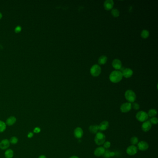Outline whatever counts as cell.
Listing matches in <instances>:
<instances>
[{"label":"cell","mask_w":158,"mask_h":158,"mask_svg":"<svg viewBox=\"0 0 158 158\" xmlns=\"http://www.w3.org/2000/svg\"><path fill=\"white\" fill-rule=\"evenodd\" d=\"M122 77L123 76L121 72L118 70H114L110 74V80L113 83H117L121 81Z\"/></svg>","instance_id":"obj_1"},{"label":"cell","mask_w":158,"mask_h":158,"mask_svg":"<svg viewBox=\"0 0 158 158\" xmlns=\"http://www.w3.org/2000/svg\"><path fill=\"white\" fill-rule=\"evenodd\" d=\"M105 139L106 137L104 134L103 133L98 132L96 134L94 140L96 145L100 146L103 145V144L105 141Z\"/></svg>","instance_id":"obj_2"},{"label":"cell","mask_w":158,"mask_h":158,"mask_svg":"<svg viewBox=\"0 0 158 158\" xmlns=\"http://www.w3.org/2000/svg\"><path fill=\"white\" fill-rule=\"evenodd\" d=\"M125 98L129 103H134L136 98V94L132 90H128L125 93Z\"/></svg>","instance_id":"obj_3"},{"label":"cell","mask_w":158,"mask_h":158,"mask_svg":"<svg viewBox=\"0 0 158 158\" xmlns=\"http://www.w3.org/2000/svg\"><path fill=\"white\" fill-rule=\"evenodd\" d=\"M135 117L138 121L142 122L147 121L148 118L147 113L144 111H140L137 112Z\"/></svg>","instance_id":"obj_4"},{"label":"cell","mask_w":158,"mask_h":158,"mask_svg":"<svg viewBox=\"0 0 158 158\" xmlns=\"http://www.w3.org/2000/svg\"><path fill=\"white\" fill-rule=\"evenodd\" d=\"M90 72L93 77H97L101 73V68L97 65H95L91 67L90 70Z\"/></svg>","instance_id":"obj_5"},{"label":"cell","mask_w":158,"mask_h":158,"mask_svg":"<svg viewBox=\"0 0 158 158\" xmlns=\"http://www.w3.org/2000/svg\"><path fill=\"white\" fill-rule=\"evenodd\" d=\"M138 148L135 145H131L127 148L126 153L128 155L130 156H133L136 155L138 152Z\"/></svg>","instance_id":"obj_6"},{"label":"cell","mask_w":158,"mask_h":158,"mask_svg":"<svg viewBox=\"0 0 158 158\" xmlns=\"http://www.w3.org/2000/svg\"><path fill=\"white\" fill-rule=\"evenodd\" d=\"M132 105L130 103H123L120 107V110L122 113H127L131 110Z\"/></svg>","instance_id":"obj_7"},{"label":"cell","mask_w":158,"mask_h":158,"mask_svg":"<svg viewBox=\"0 0 158 158\" xmlns=\"http://www.w3.org/2000/svg\"><path fill=\"white\" fill-rule=\"evenodd\" d=\"M137 148L141 151L147 150L149 147V145L145 141H140L137 144Z\"/></svg>","instance_id":"obj_8"},{"label":"cell","mask_w":158,"mask_h":158,"mask_svg":"<svg viewBox=\"0 0 158 158\" xmlns=\"http://www.w3.org/2000/svg\"><path fill=\"white\" fill-rule=\"evenodd\" d=\"M73 134L74 135L76 138L79 139L83 136L84 131L80 127H77L75 129Z\"/></svg>","instance_id":"obj_9"},{"label":"cell","mask_w":158,"mask_h":158,"mask_svg":"<svg viewBox=\"0 0 158 158\" xmlns=\"http://www.w3.org/2000/svg\"><path fill=\"white\" fill-rule=\"evenodd\" d=\"M152 124L149 121H144L141 125V129L142 131L145 132L149 131L152 128Z\"/></svg>","instance_id":"obj_10"},{"label":"cell","mask_w":158,"mask_h":158,"mask_svg":"<svg viewBox=\"0 0 158 158\" xmlns=\"http://www.w3.org/2000/svg\"><path fill=\"white\" fill-rule=\"evenodd\" d=\"M105 149L103 147H97L95 150L94 154L96 157H100L103 156L105 153Z\"/></svg>","instance_id":"obj_11"},{"label":"cell","mask_w":158,"mask_h":158,"mask_svg":"<svg viewBox=\"0 0 158 158\" xmlns=\"http://www.w3.org/2000/svg\"><path fill=\"white\" fill-rule=\"evenodd\" d=\"M114 1L112 0H107L104 3V7L105 10H110L114 6Z\"/></svg>","instance_id":"obj_12"},{"label":"cell","mask_w":158,"mask_h":158,"mask_svg":"<svg viewBox=\"0 0 158 158\" xmlns=\"http://www.w3.org/2000/svg\"><path fill=\"white\" fill-rule=\"evenodd\" d=\"M10 146V142L8 140L6 139L2 140L0 142V148L2 150H5L7 149Z\"/></svg>","instance_id":"obj_13"},{"label":"cell","mask_w":158,"mask_h":158,"mask_svg":"<svg viewBox=\"0 0 158 158\" xmlns=\"http://www.w3.org/2000/svg\"><path fill=\"white\" fill-rule=\"evenodd\" d=\"M122 75V76L126 78H129L131 77L133 75V71L132 70L129 68H126L124 70H123Z\"/></svg>","instance_id":"obj_14"},{"label":"cell","mask_w":158,"mask_h":158,"mask_svg":"<svg viewBox=\"0 0 158 158\" xmlns=\"http://www.w3.org/2000/svg\"><path fill=\"white\" fill-rule=\"evenodd\" d=\"M109 127V122L107 121H104L101 122V123L98 125L99 130L105 131L108 129Z\"/></svg>","instance_id":"obj_15"},{"label":"cell","mask_w":158,"mask_h":158,"mask_svg":"<svg viewBox=\"0 0 158 158\" xmlns=\"http://www.w3.org/2000/svg\"><path fill=\"white\" fill-rule=\"evenodd\" d=\"M112 66L116 70H119L121 68L122 66L121 62L118 59H115L112 62Z\"/></svg>","instance_id":"obj_16"},{"label":"cell","mask_w":158,"mask_h":158,"mask_svg":"<svg viewBox=\"0 0 158 158\" xmlns=\"http://www.w3.org/2000/svg\"><path fill=\"white\" fill-rule=\"evenodd\" d=\"M16 121V118L15 116H10L7 118L6 121V124L8 126H12L15 124Z\"/></svg>","instance_id":"obj_17"},{"label":"cell","mask_w":158,"mask_h":158,"mask_svg":"<svg viewBox=\"0 0 158 158\" xmlns=\"http://www.w3.org/2000/svg\"><path fill=\"white\" fill-rule=\"evenodd\" d=\"M89 131L90 133H91L92 134H96L98 132V130H99V128H98V125H91L90 126L89 128Z\"/></svg>","instance_id":"obj_18"},{"label":"cell","mask_w":158,"mask_h":158,"mask_svg":"<svg viewBox=\"0 0 158 158\" xmlns=\"http://www.w3.org/2000/svg\"><path fill=\"white\" fill-rule=\"evenodd\" d=\"M147 114L148 117H150L151 118L155 117V116L157 114V111L155 109H152L148 111Z\"/></svg>","instance_id":"obj_19"},{"label":"cell","mask_w":158,"mask_h":158,"mask_svg":"<svg viewBox=\"0 0 158 158\" xmlns=\"http://www.w3.org/2000/svg\"><path fill=\"white\" fill-rule=\"evenodd\" d=\"M5 156L6 158H12L14 156V152L11 149H7L5 152Z\"/></svg>","instance_id":"obj_20"},{"label":"cell","mask_w":158,"mask_h":158,"mask_svg":"<svg viewBox=\"0 0 158 158\" xmlns=\"http://www.w3.org/2000/svg\"><path fill=\"white\" fill-rule=\"evenodd\" d=\"M107 59L108 58L106 56L103 55V56H101L99 58L98 62L100 65H104L107 62Z\"/></svg>","instance_id":"obj_21"},{"label":"cell","mask_w":158,"mask_h":158,"mask_svg":"<svg viewBox=\"0 0 158 158\" xmlns=\"http://www.w3.org/2000/svg\"><path fill=\"white\" fill-rule=\"evenodd\" d=\"M149 33L147 30H143L141 33V36L143 39H147L149 37Z\"/></svg>","instance_id":"obj_22"},{"label":"cell","mask_w":158,"mask_h":158,"mask_svg":"<svg viewBox=\"0 0 158 158\" xmlns=\"http://www.w3.org/2000/svg\"><path fill=\"white\" fill-rule=\"evenodd\" d=\"M6 129V123L2 121H0V133L3 132Z\"/></svg>","instance_id":"obj_23"},{"label":"cell","mask_w":158,"mask_h":158,"mask_svg":"<svg viewBox=\"0 0 158 158\" xmlns=\"http://www.w3.org/2000/svg\"><path fill=\"white\" fill-rule=\"evenodd\" d=\"M130 142L132 145H135L139 142L138 138L136 136H133L130 139Z\"/></svg>","instance_id":"obj_24"},{"label":"cell","mask_w":158,"mask_h":158,"mask_svg":"<svg viewBox=\"0 0 158 158\" xmlns=\"http://www.w3.org/2000/svg\"><path fill=\"white\" fill-rule=\"evenodd\" d=\"M111 14L114 17H118L120 15V12L117 9H113L111 11Z\"/></svg>","instance_id":"obj_25"},{"label":"cell","mask_w":158,"mask_h":158,"mask_svg":"<svg viewBox=\"0 0 158 158\" xmlns=\"http://www.w3.org/2000/svg\"><path fill=\"white\" fill-rule=\"evenodd\" d=\"M9 141L10 143L15 145V144H16L18 143V139L15 136H13V137H11L10 139V140H9Z\"/></svg>","instance_id":"obj_26"},{"label":"cell","mask_w":158,"mask_h":158,"mask_svg":"<svg viewBox=\"0 0 158 158\" xmlns=\"http://www.w3.org/2000/svg\"><path fill=\"white\" fill-rule=\"evenodd\" d=\"M150 122H151L152 124L156 125L158 122V118L156 117H153L151 118L150 120Z\"/></svg>","instance_id":"obj_27"},{"label":"cell","mask_w":158,"mask_h":158,"mask_svg":"<svg viewBox=\"0 0 158 158\" xmlns=\"http://www.w3.org/2000/svg\"><path fill=\"white\" fill-rule=\"evenodd\" d=\"M132 105V108L135 110H138L140 109L139 104L137 103H133Z\"/></svg>","instance_id":"obj_28"},{"label":"cell","mask_w":158,"mask_h":158,"mask_svg":"<svg viewBox=\"0 0 158 158\" xmlns=\"http://www.w3.org/2000/svg\"><path fill=\"white\" fill-rule=\"evenodd\" d=\"M103 147L105 149H108L109 148H110L111 146V143H110V142L109 141H105L104 142V143L103 144Z\"/></svg>","instance_id":"obj_29"},{"label":"cell","mask_w":158,"mask_h":158,"mask_svg":"<svg viewBox=\"0 0 158 158\" xmlns=\"http://www.w3.org/2000/svg\"><path fill=\"white\" fill-rule=\"evenodd\" d=\"M22 30V27L21 26H18L16 27V28H15V32L16 33H20Z\"/></svg>","instance_id":"obj_30"},{"label":"cell","mask_w":158,"mask_h":158,"mask_svg":"<svg viewBox=\"0 0 158 158\" xmlns=\"http://www.w3.org/2000/svg\"><path fill=\"white\" fill-rule=\"evenodd\" d=\"M41 129L39 128V127H36L35 129H34L33 130V132L35 133H39L41 132Z\"/></svg>","instance_id":"obj_31"},{"label":"cell","mask_w":158,"mask_h":158,"mask_svg":"<svg viewBox=\"0 0 158 158\" xmlns=\"http://www.w3.org/2000/svg\"><path fill=\"white\" fill-rule=\"evenodd\" d=\"M33 133L29 132L28 133V134L27 135V137L28 138H31L32 137H33Z\"/></svg>","instance_id":"obj_32"},{"label":"cell","mask_w":158,"mask_h":158,"mask_svg":"<svg viewBox=\"0 0 158 158\" xmlns=\"http://www.w3.org/2000/svg\"><path fill=\"white\" fill-rule=\"evenodd\" d=\"M38 158H46V157L45 156L42 155H41Z\"/></svg>","instance_id":"obj_33"},{"label":"cell","mask_w":158,"mask_h":158,"mask_svg":"<svg viewBox=\"0 0 158 158\" xmlns=\"http://www.w3.org/2000/svg\"><path fill=\"white\" fill-rule=\"evenodd\" d=\"M79 158L78 157H77V156H71L70 157V158Z\"/></svg>","instance_id":"obj_34"},{"label":"cell","mask_w":158,"mask_h":158,"mask_svg":"<svg viewBox=\"0 0 158 158\" xmlns=\"http://www.w3.org/2000/svg\"><path fill=\"white\" fill-rule=\"evenodd\" d=\"M2 15L1 13H0V19H1V18H2Z\"/></svg>","instance_id":"obj_35"}]
</instances>
